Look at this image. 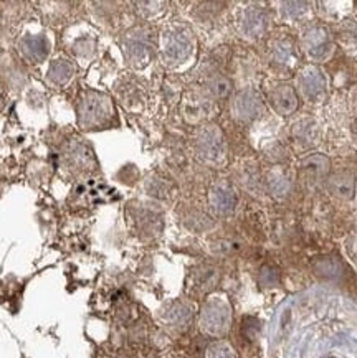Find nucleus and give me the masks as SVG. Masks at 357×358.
I'll return each instance as SVG.
<instances>
[{
	"label": "nucleus",
	"mask_w": 357,
	"mask_h": 358,
	"mask_svg": "<svg viewBox=\"0 0 357 358\" xmlns=\"http://www.w3.org/2000/svg\"><path fill=\"white\" fill-rule=\"evenodd\" d=\"M218 279H220V274H218L217 268H214V266H199L190 276L192 289L195 292L207 294L217 286Z\"/></svg>",
	"instance_id": "nucleus-18"
},
{
	"label": "nucleus",
	"mask_w": 357,
	"mask_h": 358,
	"mask_svg": "<svg viewBox=\"0 0 357 358\" xmlns=\"http://www.w3.org/2000/svg\"><path fill=\"white\" fill-rule=\"evenodd\" d=\"M329 190H331L332 195L340 196V199L349 200L354 196L356 192V180L354 176L351 172H337L329 178L328 182Z\"/></svg>",
	"instance_id": "nucleus-21"
},
{
	"label": "nucleus",
	"mask_w": 357,
	"mask_h": 358,
	"mask_svg": "<svg viewBox=\"0 0 357 358\" xmlns=\"http://www.w3.org/2000/svg\"><path fill=\"white\" fill-rule=\"evenodd\" d=\"M205 358H237V353L233 347L227 342H215L207 348L205 352Z\"/></svg>",
	"instance_id": "nucleus-24"
},
{
	"label": "nucleus",
	"mask_w": 357,
	"mask_h": 358,
	"mask_svg": "<svg viewBox=\"0 0 357 358\" xmlns=\"http://www.w3.org/2000/svg\"><path fill=\"white\" fill-rule=\"evenodd\" d=\"M281 13L286 20H298L308 12V3L306 2H285L281 3Z\"/></svg>",
	"instance_id": "nucleus-25"
},
{
	"label": "nucleus",
	"mask_w": 357,
	"mask_h": 358,
	"mask_svg": "<svg viewBox=\"0 0 357 358\" xmlns=\"http://www.w3.org/2000/svg\"><path fill=\"white\" fill-rule=\"evenodd\" d=\"M356 187H357V182H356Z\"/></svg>",
	"instance_id": "nucleus-32"
},
{
	"label": "nucleus",
	"mask_w": 357,
	"mask_h": 358,
	"mask_svg": "<svg viewBox=\"0 0 357 358\" xmlns=\"http://www.w3.org/2000/svg\"><path fill=\"white\" fill-rule=\"evenodd\" d=\"M75 71L76 66L71 59L59 57L50 63L47 71V83L53 88H65L68 83L73 80V76H75Z\"/></svg>",
	"instance_id": "nucleus-16"
},
{
	"label": "nucleus",
	"mask_w": 357,
	"mask_h": 358,
	"mask_svg": "<svg viewBox=\"0 0 357 358\" xmlns=\"http://www.w3.org/2000/svg\"><path fill=\"white\" fill-rule=\"evenodd\" d=\"M318 124H316L311 117L300 119L291 129V136L295 139L296 144L303 147H311L318 139Z\"/></svg>",
	"instance_id": "nucleus-20"
},
{
	"label": "nucleus",
	"mask_w": 357,
	"mask_h": 358,
	"mask_svg": "<svg viewBox=\"0 0 357 358\" xmlns=\"http://www.w3.org/2000/svg\"><path fill=\"white\" fill-rule=\"evenodd\" d=\"M230 109L233 119H237L238 122L246 124L262 116L263 101L253 90H241L233 96Z\"/></svg>",
	"instance_id": "nucleus-10"
},
{
	"label": "nucleus",
	"mask_w": 357,
	"mask_h": 358,
	"mask_svg": "<svg viewBox=\"0 0 357 358\" xmlns=\"http://www.w3.org/2000/svg\"><path fill=\"white\" fill-rule=\"evenodd\" d=\"M161 317L167 327L176 330H186L189 329L192 319H194V309L184 301H174L164 307Z\"/></svg>",
	"instance_id": "nucleus-14"
},
{
	"label": "nucleus",
	"mask_w": 357,
	"mask_h": 358,
	"mask_svg": "<svg viewBox=\"0 0 357 358\" xmlns=\"http://www.w3.org/2000/svg\"><path fill=\"white\" fill-rule=\"evenodd\" d=\"M205 90H207V93L210 98L214 99H225L228 96L232 94L233 91V85L232 81L228 80L227 76L223 75H214L209 78L207 85H205Z\"/></svg>",
	"instance_id": "nucleus-23"
},
{
	"label": "nucleus",
	"mask_w": 357,
	"mask_h": 358,
	"mask_svg": "<svg viewBox=\"0 0 357 358\" xmlns=\"http://www.w3.org/2000/svg\"><path fill=\"white\" fill-rule=\"evenodd\" d=\"M262 282L265 284V286H272V284L276 282V274H274V271H272L270 268H263Z\"/></svg>",
	"instance_id": "nucleus-28"
},
{
	"label": "nucleus",
	"mask_w": 357,
	"mask_h": 358,
	"mask_svg": "<svg viewBox=\"0 0 357 358\" xmlns=\"http://www.w3.org/2000/svg\"><path fill=\"white\" fill-rule=\"evenodd\" d=\"M293 183H295V180H293L291 171H288L283 165L272 167L267 173L268 190L276 199H285V196L290 195Z\"/></svg>",
	"instance_id": "nucleus-15"
},
{
	"label": "nucleus",
	"mask_w": 357,
	"mask_h": 358,
	"mask_svg": "<svg viewBox=\"0 0 357 358\" xmlns=\"http://www.w3.org/2000/svg\"><path fill=\"white\" fill-rule=\"evenodd\" d=\"M136 7H139V8H137V12H139L141 15L149 20V18H154V17H158L159 13H162L164 12L162 7H166V3H162V2H139V3H136Z\"/></svg>",
	"instance_id": "nucleus-26"
},
{
	"label": "nucleus",
	"mask_w": 357,
	"mask_h": 358,
	"mask_svg": "<svg viewBox=\"0 0 357 358\" xmlns=\"http://www.w3.org/2000/svg\"><path fill=\"white\" fill-rule=\"evenodd\" d=\"M326 76L323 70L316 65H308L301 68L296 78L298 93L308 101L321 99L326 93Z\"/></svg>",
	"instance_id": "nucleus-9"
},
{
	"label": "nucleus",
	"mask_w": 357,
	"mask_h": 358,
	"mask_svg": "<svg viewBox=\"0 0 357 358\" xmlns=\"http://www.w3.org/2000/svg\"><path fill=\"white\" fill-rule=\"evenodd\" d=\"M93 48H94V41H91L90 43L88 38H81L73 45V53H75L76 57L85 58V57H90V52H93Z\"/></svg>",
	"instance_id": "nucleus-27"
},
{
	"label": "nucleus",
	"mask_w": 357,
	"mask_h": 358,
	"mask_svg": "<svg viewBox=\"0 0 357 358\" xmlns=\"http://www.w3.org/2000/svg\"><path fill=\"white\" fill-rule=\"evenodd\" d=\"M195 154L197 157L209 165H220L227 159V142L220 127L215 124L200 126L195 132Z\"/></svg>",
	"instance_id": "nucleus-4"
},
{
	"label": "nucleus",
	"mask_w": 357,
	"mask_h": 358,
	"mask_svg": "<svg viewBox=\"0 0 357 358\" xmlns=\"http://www.w3.org/2000/svg\"><path fill=\"white\" fill-rule=\"evenodd\" d=\"M194 50V34L184 24H171L159 36V53H161L162 63L169 68L186 63L192 57Z\"/></svg>",
	"instance_id": "nucleus-1"
},
{
	"label": "nucleus",
	"mask_w": 357,
	"mask_h": 358,
	"mask_svg": "<svg viewBox=\"0 0 357 358\" xmlns=\"http://www.w3.org/2000/svg\"><path fill=\"white\" fill-rule=\"evenodd\" d=\"M141 358H155V357H153V355H144V357H141Z\"/></svg>",
	"instance_id": "nucleus-31"
},
{
	"label": "nucleus",
	"mask_w": 357,
	"mask_h": 358,
	"mask_svg": "<svg viewBox=\"0 0 357 358\" xmlns=\"http://www.w3.org/2000/svg\"><path fill=\"white\" fill-rule=\"evenodd\" d=\"M155 48V35L150 27L148 25H137L134 29L127 30L125 36H122V52L127 63L132 68H141L148 66L150 59L154 58Z\"/></svg>",
	"instance_id": "nucleus-3"
},
{
	"label": "nucleus",
	"mask_w": 357,
	"mask_h": 358,
	"mask_svg": "<svg viewBox=\"0 0 357 358\" xmlns=\"http://www.w3.org/2000/svg\"><path fill=\"white\" fill-rule=\"evenodd\" d=\"M0 73L6 78L8 88L20 90L25 86L27 73L13 57H6L0 62Z\"/></svg>",
	"instance_id": "nucleus-19"
},
{
	"label": "nucleus",
	"mask_w": 357,
	"mask_h": 358,
	"mask_svg": "<svg viewBox=\"0 0 357 358\" xmlns=\"http://www.w3.org/2000/svg\"><path fill=\"white\" fill-rule=\"evenodd\" d=\"M4 106H6V94H4L2 86H0V111H2Z\"/></svg>",
	"instance_id": "nucleus-29"
},
{
	"label": "nucleus",
	"mask_w": 357,
	"mask_h": 358,
	"mask_svg": "<svg viewBox=\"0 0 357 358\" xmlns=\"http://www.w3.org/2000/svg\"><path fill=\"white\" fill-rule=\"evenodd\" d=\"M232 309L222 297H212L200 309L199 327L210 337H223L230 330Z\"/></svg>",
	"instance_id": "nucleus-5"
},
{
	"label": "nucleus",
	"mask_w": 357,
	"mask_h": 358,
	"mask_svg": "<svg viewBox=\"0 0 357 358\" xmlns=\"http://www.w3.org/2000/svg\"><path fill=\"white\" fill-rule=\"evenodd\" d=\"M267 101L270 106L274 109V113L280 114V116H291L300 106V98H298L295 86L288 85V83H273V85H270L267 91Z\"/></svg>",
	"instance_id": "nucleus-11"
},
{
	"label": "nucleus",
	"mask_w": 357,
	"mask_h": 358,
	"mask_svg": "<svg viewBox=\"0 0 357 358\" xmlns=\"http://www.w3.org/2000/svg\"><path fill=\"white\" fill-rule=\"evenodd\" d=\"M300 45L311 62H324L332 53V38L321 25H313L303 31Z\"/></svg>",
	"instance_id": "nucleus-6"
},
{
	"label": "nucleus",
	"mask_w": 357,
	"mask_h": 358,
	"mask_svg": "<svg viewBox=\"0 0 357 358\" xmlns=\"http://www.w3.org/2000/svg\"><path fill=\"white\" fill-rule=\"evenodd\" d=\"M268 55L273 65L278 68H291L296 62L295 43L286 35H274L268 41Z\"/></svg>",
	"instance_id": "nucleus-13"
},
{
	"label": "nucleus",
	"mask_w": 357,
	"mask_h": 358,
	"mask_svg": "<svg viewBox=\"0 0 357 358\" xmlns=\"http://www.w3.org/2000/svg\"><path fill=\"white\" fill-rule=\"evenodd\" d=\"M301 172L308 173L313 178H323L326 177L329 171H331V162L326 155L323 154H314L306 157L303 162H301Z\"/></svg>",
	"instance_id": "nucleus-22"
},
{
	"label": "nucleus",
	"mask_w": 357,
	"mask_h": 358,
	"mask_svg": "<svg viewBox=\"0 0 357 358\" xmlns=\"http://www.w3.org/2000/svg\"><path fill=\"white\" fill-rule=\"evenodd\" d=\"M169 358H184V357H181V355H172V357H169Z\"/></svg>",
	"instance_id": "nucleus-30"
},
{
	"label": "nucleus",
	"mask_w": 357,
	"mask_h": 358,
	"mask_svg": "<svg viewBox=\"0 0 357 358\" xmlns=\"http://www.w3.org/2000/svg\"><path fill=\"white\" fill-rule=\"evenodd\" d=\"M268 15L262 7L248 6L237 13V30L244 38L258 40L267 34Z\"/></svg>",
	"instance_id": "nucleus-7"
},
{
	"label": "nucleus",
	"mask_w": 357,
	"mask_h": 358,
	"mask_svg": "<svg viewBox=\"0 0 357 358\" xmlns=\"http://www.w3.org/2000/svg\"><path fill=\"white\" fill-rule=\"evenodd\" d=\"M66 159L71 167L78 171H90L91 165H94V155L91 147H88L81 139L73 141L66 150Z\"/></svg>",
	"instance_id": "nucleus-17"
},
{
	"label": "nucleus",
	"mask_w": 357,
	"mask_h": 358,
	"mask_svg": "<svg viewBox=\"0 0 357 358\" xmlns=\"http://www.w3.org/2000/svg\"><path fill=\"white\" fill-rule=\"evenodd\" d=\"M238 196L235 187L225 178H218L210 185L209 206L217 217H228L235 212Z\"/></svg>",
	"instance_id": "nucleus-8"
},
{
	"label": "nucleus",
	"mask_w": 357,
	"mask_h": 358,
	"mask_svg": "<svg viewBox=\"0 0 357 358\" xmlns=\"http://www.w3.org/2000/svg\"><path fill=\"white\" fill-rule=\"evenodd\" d=\"M17 48L25 62L42 63L48 58L52 43H50L48 36L43 34H27L18 40Z\"/></svg>",
	"instance_id": "nucleus-12"
},
{
	"label": "nucleus",
	"mask_w": 357,
	"mask_h": 358,
	"mask_svg": "<svg viewBox=\"0 0 357 358\" xmlns=\"http://www.w3.org/2000/svg\"><path fill=\"white\" fill-rule=\"evenodd\" d=\"M114 119V104L108 94L86 91L78 104V126L83 131H96L109 126Z\"/></svg>",
	"instance_id": "nucleus-2"
}]
</instances>
